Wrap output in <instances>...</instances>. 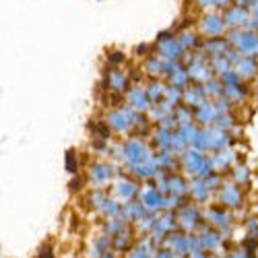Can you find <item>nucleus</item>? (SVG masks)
<instances>
[{
  "label": "nucleus",
  "instance_id": "obj_1",
  "mask_svg": "<svg viewBox=\"0 0 258 258\" xmlns=\"http://www.w3.org/2000/svg\"><path fill=\"white\" fill-rule=\"evenodd\" d=\"M227 41L231 48H235L242 56H258V31H244V29H231L227 33Z\"/></svg>",
  "mask_w": 258,
  "mask_h": 258
},
{
  "label": "nucleus",
  "instance_id": "obj_2",
  "mask_svg": "<svg viewBox=\"0 0 258 258\" xmlns=\"http://www.w3.org/2000/svg\"><path fill=\"white\" fill-rule=\"evenodd\" d=\"M141 120V114L135 107H124V110H114L107 116V124H110L112 131L116 133H128L131 128L137 126V122Z\"/></svg>",
  "mask_w": 258,
  "mask_h": 258
},
{
  "label": "nucleus",
  "instance_id": "obj_3",
  "mask_svg": "<svg viewBox=\"0 0 258 258\" xmlns=\"http://www.w3.org/2000/svg\"><path fill=\"white\" fill-rule=\"evenodd\" d=\"M122 155L128 161V165H141V163H147L149 159H151V155H149V149L139 139L126 141L124 147H122Z\"/></svg>",
  "mask_w": 258,
  "mask_h": 258
},
{
  "label": "nucleus",
  "instance_id": "obj_4",
  "mask_svg": "<svg viewBox=\"0 0 258 258\" xmlns=\"http://www.w3.org/2000/svg\"><path fill=\"white\" fill-rule=\"evenodd\" d=\"M159 56H163L165 60H178L184 52V48L180 46V41L171 35V31H163L159 37H157V44H155Z\"/></svg>",
  "mask_w": 258,
  "mask_h": 258
},
{
  "label": "nucleus",
  "instance_id": "obj_5",
  "mask_svg": "<svg viewBox=\"0 0 258 258\" xmlns=\"http://www.w3.org/2000/svg\"><path fill=\"white\" fill-rule=\"evenodd\" d=\"M225 21H223V15H215V13H209L205 15L201 21H199V29L205 37H221L223 31H225Z\"/></svg>",
  "mask_w": 258,
  "mask_h": 258
},
{
  "label": "nucleus",
  "instance_id": "obj_6",
  "mask_svg": "<svg viewBox=\"0 0 258 258\" xmlns=\"http://www.w3.org/2000/svg\"><path fill=\"white\" fill-rule=\"evenodd\" d=\"M223 21H225V25L229 29H242L250 21V11L246 7H240V5L227 7L225 13H223Z\"/></svg>",
  "mask_w": 258,
  "mask_h": 258
},
{
  "label": "nucleus",
  "instance_id": "obj_7",
  "mask_svg": "<svg viewBox=\"0 0 258 258\" xmlns=\"http://www.w3.org/2000/svg\"><path fill=\"white\" fill-rule=\"evenodd\" d=\"M147 211H159L163 205H165V197H163V192L157 188V186H147L143 190V195L139 199Z\"/></svg>",
  "mask_w": 258,
  "mask_h": 258
},
{
  "label": "nucleus",
  "instance_id": "obj_8",
  "mask_svg": "<svg viewBox=\"0 0 258 258\" xmlns=\"http://www.w3.org/2000/svg\"><path fill=\"white\" fill-rule=\"evenodd\" d=\"M114 176V167L110 163H93L89 167V182L93 186H105Z\"/></svg>",
  "mask_w": 258,
  "mask_h": 258
},
{
  "label": "nucleus",
  "instance_id": "obj_9",
  "mask_svg": "<svg viewBox=\"0 0 258 258\" xmlns=\"http://www.w3.org/2000/svg\"><path fill=\"white\" fill-rule=\"evenodd\" d=\"M139 192V184L135 180H128V178H122V180H116L114 184V195L118 201L122 203H128V201H135Z\"/></svg>",
  "mask_w": 258,
  "mask_h": 258
},
{
  "label": "nucleus",
  "instance_id": "obj_10",
  "mask_svg": "<svg viewBox=\"0 0 258 258\" xmlns=\"http://www.w3.org/2000/svg\"><path fill=\"white\" fill-rule=\"evenodd\" d=\"M190 79H195L197 83H207L211 81V69H209V64L203 60V58H195V60H190V64L186 67Z\"/></svg>",
  "mask_w": 258,
  "mask_h": 258
},
{
  "label": "nucleus",
  "instance_id": "obj_11",
  "mask_svg": "<svg viewBox=\"0 0 258 258\" xmlns=\"http://www.w3.org/2000/svg\"><path fill=\"white\" fill-rule=\"evenodd\" d=\"M201 48L207 52V54H211L213 58H217V56H225L227 54V50L231 48V44L227 39H219V37H207L203 44H201Z\"/></svg>",
  "mask_w": 258,
  "mask_h": 258
},
{
  "label": "nucleus",
  "instance_id": "obj_12",
  "mask_svg": "<svg viewBox=\"0 0 258 258\" xmlns=\"http://www.w3.org/2000/svg\"><path fill=\"white\" fill-rule=\"evenodd\" d=\"M219 199L227 207H240L242 205V192L238 190V186H235V184L227 182V184H223L219 188Z\"/></svg>",
  "mask_w": 258,
  "mask_h": 258
},
{
  "label": "nucleus",
  "instance_id": "obj_13",
  "mask_svg": "<svg viewBox=\"0 0 258 258\" xmlns=\"http://www.w3.org/2000/svg\"><path fill=\"white\" fill-rule=\"evenodd\" d=\"M233 71L238 73L242 79H252V77L258 73V62H256L252 56H242L240 62L233 67Z\"/></svg>",
  "mask_w": 258,
  "mask_h": 258
},
{
  "label": "nucleus",
  "instance_id": "obj_14",
  "mask_svg": "<svg viewBox=\"0 0 258 258\" xmlns=\"http://www.w3.org/2000/svg\"><path fill=\"white\" fill-rule=\"evenodd\" d=\"M105 85H107V87H110L114 93H124L126 87H128V81H126V77H124L120 71L110 69V71H107V77H105Z\"/></svg>",
  "mask_w": 258,
  "mask_h": 258
},
{
  "label": "nucleus",
  "instance_id": "obj_15",
  "mask_svg": "<svg viewBox=\"0 0 258 258\" xmlns=\"http://www.w3.org/2000/svg\"><path fill=\"white\" fill-rule=\"evenodd\" d=\"M128 103H131V107H135L137 112H143L149 107V103H151V99H149L147 91L141 89V87H133L131 93H128Z\"/></svg>",
  "mask_w": 258,
  "mask_h": 258
},
{
  "label": "nucleus",
  "instance_id": "obj_16",
  "mask_svg": "<svg viewBox=\"0 0 258 258\" xmlns=\"http://www.w3.org/2000/svg\"><path fill=\"white\" fill-rule=\"evenodd\" d=\"M201 223V213L197 207H184L182 209V215H180V225L190 231V229H195L197 225Z\"/></svg>",
  "mask_w": 258,
  "mask_h": 258
},
{
  "label": "nucleus",
  "instance_id": "obj_17",
  "mask_svg": "<svg viewBox=\"0 0 258 258\" xmlns=\"http://www.w3.org/2000/svg\"><path fill=\"white\" fill-rule=\"evenodd\" d=\"M171 229H174V215L171 213H165V215H161V217H155V223L151 227L153 235H157V238H163V235H167Z\"/></svg>",
  "mask_w": 258,
  "mask_h": 258
},
{
  "label": "nucleus",
  "instance_id": "obj_18",
  "mask_svg": "<svg viewBox=\"0 0 258 258\" xmlns=\"http://www.w3.org/2000/svg\"><path fill=\"white\" fill-rule=\"evenodd\" d=\"M184 101L188 103V105H201V103H205V97H207V91H205V87H203V83H199V85H195V87H190V89H186L184 91Z\"/></svg>",
  "mask_w": 258,
  "mask_h": 258
},
{
  "label": "nucleus",
  "instance_id": "obj_19",
  "mask_svg": "<svg viewBox=\"0 0 258 258\" xmlns=\"http://www.w3.org/2000/svg\"><path fill=\"white\" fill-rule=\"evenodd\" d=\"M215 110H217V107H215L213 103H201L199 107H197V122H203V124H211L213 120H217V118H215V116H217V112H215Z\"/></svg>",
  "mask_w": 258,
  "mask_h": 258
},
{
  "label": "nucleus",
  "instance_id": "obj_20",
  "mask_svg": "<svg viewBox=\"0 0 258 258\" xmlns=\"http://www.w3.org/2000/svg\"><path fill=\"white\" fill-rule=\"evenodd\" d=\"M165 89L167 87H163V83L151 81V85L147 87V95H149V99H151V103H159L165 97Z\"/></svg>",
  "mask_w": 258,
  "mask_h": 258
},
{
  "label": "nucleus",
  "instance_id": "obj_21",
  "mask_svg": "<svg viewBox=\"0 0 258 258\" xmlns=\"http://www.w3.org/2000/svg\"><path fill=\"white\" fill-rule=\"evenodd\" d=\"M207 221H211L213 225H217V227H225L229 223V215L221 209H211L207 213Z\"/></svg>",
  "mask_w": 258,
  "mask_h": 258
},
{
  "label": "nucleus",
  "instance_id": "obj_22",
  "mask_svg": "<svg viewBox=\"0 0 258 258\" xmlns=\"http://www.w3.org/2000/svg\"><path fill=\"white\" fill-rule=\"evenodd\" d=\"M201 246L207 250H215L219 246V231H213V229L203 231L201 233Z\"/></svg>",
  "mask_w": 258,
  "mask_h": 258
},
{
  "label": "nucleus",
  "instance_id": "obj_23",
  "mask_svg": "<svg viewBox=\"0 0 258 258\" xmlns=\"http://www.w3.org/2000/svg\"><path fill=\"white\" fill-rule=\"evenodd\" d=\"M169 83L174 85V87H178V89H182V87H186V83H188V79H190V75H188V71L184 69V67H180L176 73H171L169 77Z\"/></svg>",
  "mask_w": 258,
  "mask_h": 258
},
{
  "label": "nucleus",
  "instance_id": "obj_24",
  "mask_svg": "<svg viewBox=\"0 0 258 258\" xmlns=\"http://www.w3.org/2000/svg\"><path fill=\"white\" fill-rule=\"evenodd\" d=\"M178 41H180V46H182L184 50H192V48H197V46L203 44V41H199V35L192 33V31H184V33L178 37Z\"/></svg>",
  "mask_w": 258,
  "mask_h": 258
},
{
  "label": "nucleus",
  "instance_id": "obj_25",
  "mask_svg": "<svg viewBox=\"0 0 258 258\" xmlns=\"http://www.w3.org/2000/svg\"><path fill=\"white\" fill-rule=\"evenodd\" d=\"M145 71L149 75H155V77L163 75V60H159V58H147L145 60Z\"/></svg>",
  "mask_w": 258,
  "mask_h": 258
},
{
  "label": "nucleus",
  "instance_id": "obj_26",
  "mask_svg": "<svg viewBox=\"0 0 258 258\" xmlns=\"http://www.w3.org/2000/svg\"><path fill=\"white\" fill-rule=\"evenodd\" d=\"M114 248H116V250H128V248H131V233H128L126 229H122V231L116 233Z\"/></svg>",
  "mask_w": 258,
  "mask_h": 258
},
{
  "label": "nucleus",
  "instance_id": "obj_27",
  "mask_svg": "<svg viewBox=\"0 0 258 258\" xmlns=\"http://www.w3.org/2000/svg\"><path fill=\"white\" fill-rule=\"evenodd\" d=\"M128 258H151V248L147 244H141V246H135L128 254Z\"/></svg>",
  "mask_w": 258,
  "mask_h": 258
},
{
  "label": "nucleus",
  "instance_id": "obj_28",
  "mask_svg": "<svg viewBox=\"0 0 258 258\" xmlns=\"http://www.w3.org/2000/svg\"><path fill=\"white\" fill-rule=\"evenodd\" d=\"M91 128L95 131V137H99V139H107V137H110V124L95 122V124H91Z\"/></svg>",
  "mask_w": 258,
  "mask_h": 258
},
{
  "label": "nucleus",
  "instance_id": "obj_29",
  "mask_svg": "<svg viewBox=\"0 0 258 258\" xmlns=\"http://www.w3.org/2000/svg\"><path fill=\"white\" fill-rule=\"evenodd\" d=\"M77 153L75 151H69L67 153V169L71 171V174H75V171H77Z\"/></svg>",
  "mask_w": 258,
  "mask_h": 258
},
{
  "label": "nucleus",
  "instance_id": "obj_30",
  "mask_svg": "<svg viewBox=\"0 0 258 258\" xmlns=\"http://www.w3.org/2000/svg\"><path fill=\"white\" fill-rule=\"evenodd\" d=\"M221 89H223V87H221V85H217L215 81H207V83H205V91L211 93V95H217V97H219V91H221Z\"/></svg>",
  "mask_w": 258,
  "mask_h": 258
},
{
  "label": "nucleus",
  "instance_id": "obj_31",
  "mask_svg": "<svg viewBox=\"0 0 258 258\" xmlns=\"http://www.w3.org/2000/svg\"><path fill=\"white\" fill-rule=\"evenodd\" d=\"M233 178H235V182H246V178H248V171L244 169V167H240V165H235V169H233Z\"/></svg>",
  "mask_w": 258,
  "mask_h": 258
},
{
  "label": "nucleus",
  "instance_id": "obj_32",
  "mask_svg": "<svg viewBox=\"0 0 258 258\" xmlns=\"http://www.w3.org/2000/svg\"><path fill=\"white\" fill-rule=\"evenodd\" d=\"M124 60L122 52H110V56H107V62H110V67H114V64H120Z\"/></svg>",
  "mask_w": 258,
  "mask_h": 258
},
{
  "label": "nucleus",
  "instance_id": "obj_33",
  "mask_svg": "<svg viewBox=\"0 0 258 258\" xmlns=\"http://www.w3.org/2000/svg\"><path fill=\"white\" fill-rule=\"evenodd\" d=\"M197 5L201 9H213V7H217V0H197Z\"/></svg>",
  "mask_w": 258,
  "mask_h": 258
},
{
  "label": "nucleus",
  "instance_id": "obj_34",
  "mask_svg": "<svg viewBox=\"0 0 258 258\" xmlns=\"http://www.w3.org/2000/svg\"><path fill=\"white\" fill-rule=\"evenodd\" d=\"M37 258H54V254H52V248H50V246H46L44 250H41V254H39Z\"/></svg>",
  "mask_w": 258,
  "mask_h": 258
},
{
  "label": "nucleus",
  "instance_id": "obj_35",
  "mask_svg": "<svg viewBox=\"0 0 258 258\" xmlns=\"http://www.w3.org/2000/svg\"><path fill=\"white\" fill-rule=\"evenodd\" d=\"M231 3L233 0H217V7L219 9H227V7H231Z\"/></svg>",
  "mask_w": 258,
  "mask_h": 258
},
{
  "label": "nucleus",
  "instance_id": "obj_36",
  "mask_svg": "<svg viewBox=\"0 0 258 258\" xmlns=\"http://www.w3.org/2000/svg\"><path fill=\"white\" fill-rule=\"evenodd\" d=\"M101 258H114V256H112V254H103Z\"/></svg>",
  "mask_w": 258,
  "mask_h": 258
}]
</instances>
